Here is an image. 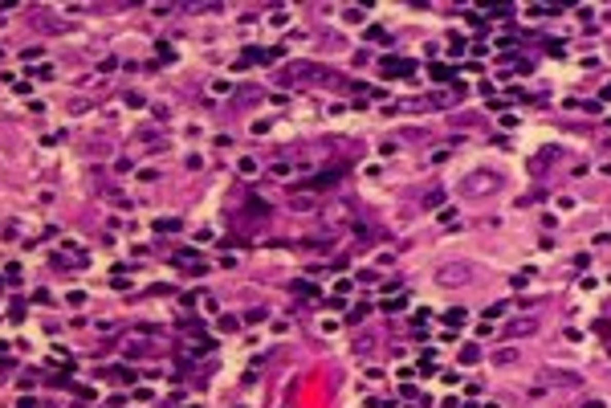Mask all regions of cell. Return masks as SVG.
<instances>
[{
  "label": "cell",
  "instance_id": "obj_1",
  "mask_svg": "<svg viewBox=\"0 0 611 408\" xmlns=\"http://www.w3.org/2000/svg\"><path fill=\"white\" fill-rule=\"evenodd\" d=\"M334 184H338V172H322V175H314V180L293 184V188H314V192H326V188H334Z\"/></svg>",
  "mask_w": 611,
  "mask_h": 408
},
{
  "label": "cell",
  "instance_id": "obj_2",
  "mask_svg": "<svg viewBox=\"0 0 611 408\" xmlns=\"http://www.w3.org/2000/svg\"><path fill=\"white\" fill-rule=\"evenodd\" d=\"M412 69H416V61H408V58H383V74H387V78L412 74Z\"/></svg>",
  "mask_w": 611,
  "mask_h": 408
},
{
  "label": "cell",
  "instance_id": "obj_3",
  "mask_svg": "<svg viewBox=\"0 0 611 408\" xmlns=\"http://www.w3.org/2000/svg\"><path fill=\"white\" fill-rule=\"evenodd\" d=\"M465 274H469L465 265H445V270H440V282H445V286H448V282H452V286H460V282H469Z\"/></svg>",
  "mask_w": 611,
  "mask_h": 408
},
{
  "label": "cell",
  "instance_id": "obj_4",
  "mask_svg": "<svg viewBox=\"0 0 611 408\" xmlns=\"http://www.w3.org/2000/svg\"><path fill=\"white\" fill-rule=\"evenodd\" d=\"M538 331V323L534 318H517V323H509V339H522V335H534Z\"/></svg>",
  "mask_w": 611,
  "mask_h": 408
},
{
  "label": "cell",
  "instance_id": "obj_5",
  "mask_svg": "<svg viewBox=\"0 0 611 408\" xmlns=\"http://www.w3.org/2000/svg\"><path fill=\"white\" fill-rule=\"evenodd\" d=\"M465 188H469V192H493V188H497V180H493V175H473Z\"/></svg>",
  "mask_w": 611,
  "mask_h": 408
},
{
  "label": "cell",
  "instance_id": "obj_6",
  "mask_svg": "<svg viewBox=\"0 0 611 408\" xmlns=\"http://www.w3.org/2000/svg\"><path fill=\"white\" fill-rule=\"evenodd\" d=\"M249 212H253V217H269V204H265L261 196H249Z\"/></svg>",
  "mask_w": 611,
  "mask_h": 408
},
{
  "label": "cell",
  "instance_id": "obj_7",
  "mask_svg": "<svg viewBox=\"0 0 611 408\" xmlns=\"http://www.w3.org/2000/svg\"><path fill=\"white\" fill-rule=\"evenodd\" d=\"M106 376H110V380H122V384H135V371H131V367H110Z\"/></svg>",
  "mask_w": 611,
  "mask_h": 408
},
{
  "label": "cell",
  "instance_id": "obj_8",
  "mask_svg": "<svg viewBox=\"0 0 611 408\" xmlns=\"http://www.w3.org/2000/svg\"><path fill=\"white\" fill-rule=\"evenodd\" d=\"M383 310H387V314L391 310H403V294H391L387 302H383Z\"/></svg>",
  "mask_w": 611,
  "mask_h": 408
},
{
  "label": "cell",
  "instance_id": "obj_9",
  "mask_svg": "<svg viewBox=\"0 0 611 408\" xmlns=\"http://www.w3.org/2000/svg\"><path fill=\"white\" fill-rule=\"evenodd\" d=\"M460 359H465V363H477V359H481V351L469 343V347H460Z\"/></svg>",
  "mask_w": 611,
  "mask_h": 408
},
{
  "label": "cell",
  "instance_id": "obj_10",
  "mask_svg": "<svg viewBox=\"0 0 611 408\" xmlns=\"http://www.w3.org/2000/svg\"><path fill=\"white\" fill-rule=\"evenodd\" d=\"M445 318H448V323H452V327H460V323H465V310H460V306H452V310H448Z\"/></svg>",
  "mask_w": 611,
  "mask_h": 408
},
{
  "label": "cell",
  "instance_id": "obj_11",
  "mask_svg": "<svg viewBox=\"0 0 611 408\" xmlns=\"http://www.w3.org/2000/svg\"><path fill=\"white\" fill-rule=\"evenodd\" d=\"M155 229H159V233H175V229H179V221H175V217H167V221H159Z\"/></svg>",
  "mask_w": 611,
  "mask_h": 408
},
{
  "label": "cell",
  "instance_id": "obj_12",
  "mask_svg": "<svg viewBox=\"0 0 611 408\" xmlns=\"http://www.w3.org/2000/svg\"><path fill=\"white\" fill-rule=\"evenodd\" d=\"M428 74H432V78H436V82H445V78H452V74H448L445 65H432V69H428Z\"/></svg>",
  "mask_w": 611,
  "mask_h": 408
},
{
  "label": "cell",
  "instance_id": "obj_13",
  "mask_svg": "<svg viewBox=\"0 0 611 408\" xmlns=\"http://www.w3.org/2000/svg\"><path fill=\"white\" fill-rule=\"evenodd\" d=\"M155 49H159V58H163V61H171V58H175V54H171V45H167V41H159V45H155Z\"/></svg>",
  "mask_w": 611,
  "mask_h": 408
},
{
  "label": "cell",
  "instance_id": "obj_14",
  "mask_svg": "<svg viewBox=\"0 0 611 408\" xmlns=\"http://www.w3.org/2000/svg\"><path fill=\"white\" fill-rule=\"evenodd\" d=\"M16 408H41V404H37V400H21Z\"/></svg>",
  "mask_w": 611,
  "mask_h": 408
},
{
  "label": "cell",
  "instance_id": "obj_15",
  "mask_svg": "<svg viewBox=\"0 0 611 408\" xmlns=\"http://www.w3.org/2000/svg\"><path fill=\"white\" fill-rule=\"evenodd\" d=\"M603 98H611V86H607V90H603Z\"/></svg>",
  "mask_w": 611,
  "mask_h": 408
}]
</instances>
